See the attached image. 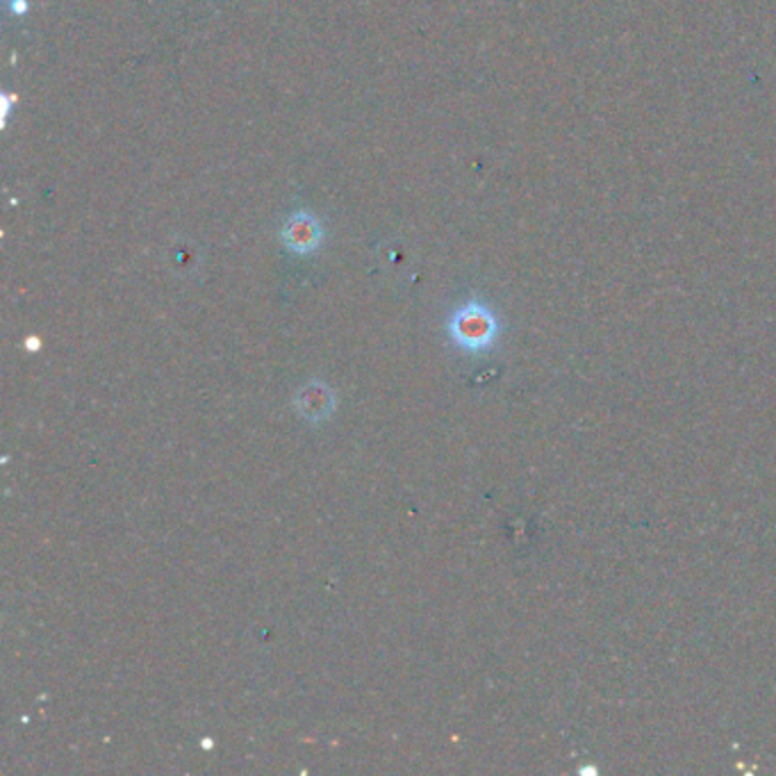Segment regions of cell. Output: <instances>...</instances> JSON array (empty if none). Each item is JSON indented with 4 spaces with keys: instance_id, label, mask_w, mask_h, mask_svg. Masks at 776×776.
Listing matches in <instances>:
<instances>
[{
    "instance_id": "1",
    "label": "cell",
    "mask_w": 776,
    "mask_h": 776,
    "mask_svg": "<svg viewBox=\"0 0 776 776\" xmlns=\"http://www.w3.org/2000/svg\"><path fill=\"white\" fill-rule=\"evenodd\" d=\"M448 337L454 344L467 353H485L490 351L499 337V319L497 314L480 301H467L446 323Z\"/></svg>"
},
{
    "instance_id": "2",
    "label": "cell",
    "mask_w": 776,
    "mask_h": 776,
    "mask_svg": "<svg viewBox=\"0 0 776 776\" xmlns=\"http://www.w3.org/2000/svg\"><path fill=\"white\" fill-rule=\"evenodd\" d=\"M280 242L287 251L297 255H310L323 244V225L312 212L297 210L285 219L280 229Z\"/></svg>"
},
{
    "instance_id": "3",
    "label": "cell",
    "mask_w": 776,
    "mask_h": 776,
    "mask_svg": "<svg viewBox=\"0 0 776 776\" xmlns=\"http://www.w3.org/2000/svg\"><path fill=\"white\" fill-rule=\"evenodd\" d=\"M314 390H317V383L299 395L297 408L301 410L303 417L310 419V422H321V419L331 417L335 408V397L331 390H326V387H321V392H314Z\"/></svg>"
},
{
    "instance_id": "4",
    "label": "cell",
    "mask_w": 776,
    "mask_h": 776,
    "mask_svg": "<svg viewBox=\"0 0 776 776\" xmlns=\"http://www.w3.org/2000/svg\"><path fill=\"white\" fill-rule=\"evenodd\" d=\"M10 10H12V14H25L27 12V0H12Z\"/></svg>"
}]
</instances>
